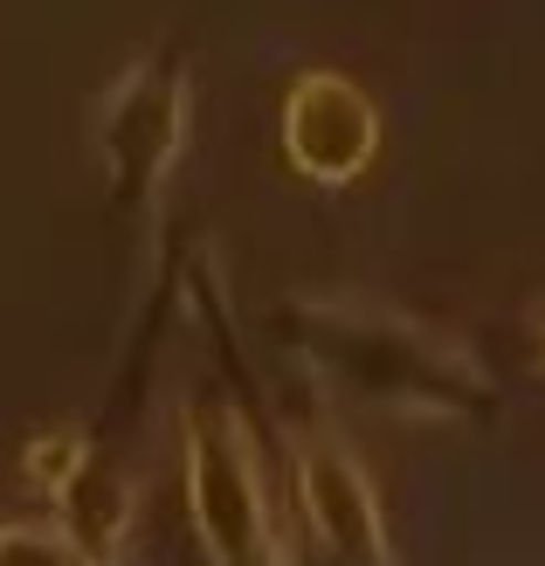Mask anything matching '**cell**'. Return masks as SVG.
Returning a JSON list of instances; mask_svg holds the SVG:
<instances>
[{"mask_svg":"<svg viewBox=\"0 0 545 566\" xmlns=\"http://www.w3.org/2000/svg\"><path fill=\"white\" fill-rule=\"evenodd\" d=\"M373 153H380V111L338 70H311L291 83L283 97V159L318 187H346L359 180Z\"/></svg>","mask_w":545,"mask_h":566,"instance_id":"277c9868","label":"cell"},{"mask_svg":"<svg viewBox=\"0 0 545 566\" xmlns=\"http://www.w3.org/2000/svg\"><path fill=\"white\" fill-rule=\"evenodd\" d=\"M180 463H187V504H193V532L208 566H291L270 525L263 463H255V442L242 436V421H228L221 408H193Z\"/></svg>","mask_w":545,"mask_h":566,"instance_id":"7a4b0ae2","label":"cell"},{"mask_svg":"<svg viewBox=\"0 0 545 566\" xmlns=\"http://www.w3.org/2000/svg\"><path fill=\"white\" fill-rule=\"evenodd\" d=\"M276 332L291 338L318 374L353 387L359 401H380V408H400V415H428V421H483L497 408V387L470 366V353H455L449 338H436L428 325L394 318V311L283 304Z\"/></svg>","mask_w":545,"mask_h":566,"instance_id":"6da1fadb","label":"cell"},{"mask_svg":"<svg viewBox=\"0 0 545 566\" xmlns=\"http://www.w3.org/2000/svg\"><path fill=\"white\" fill-rule=\"evenodd\" d=\"M297 504L304 525L332 559L346 566H387V539H380V497H373L366 470L353 463L346 442H304L297 449Z\"/></svg>","mask_w":545,"mask_h":566,"instance_id":"5b68a950","label":"cell"},{"mask_svg":"<svg viewBox=\"0 0 545 566\" xmlns=\"http://www.w3.org/2000/svg\"><path fill=\"white\" fill-rule=\"evenodd\" d=\"M83 457H91V442H83L76 429H49V436H35V442L21 449V476H28V484H42V491H55Z\"/></svg>","mask_w":545,"mask_h":566,"instance_id":"ba28073f","label":"cell"},{"mask_svg":"<svg viewBox=\"0 0 545 566\" xmlns=\"http://www.w3.org/2000/svg\"><path fill=\"white\" fill-rule=\"evenodd\" d=\"M0 566H97L63 525H0Z\"/></svg>","mask_w":545,"mask_h":566,"instance_id":"52a82bcc","label":"cell"},{"mask_svg":"<svg viewBox=\"0 0 545 566\" xmlns=\"http://www.w3.org/2000/svg\"><path fill=\"white\" fill-rule=\"evenodd\" d=\"M55 525L76 539V553H91L97 566H118V553L132 539V484L118 470L83 457L63 484H55Z\"/></svg>","mask_w":545,"mask_h":566,"instance_id":"8992f818","label":"cell"},{"mask_svg":"<svg viewBox=\"0 0 545 566\" xmlns=\"http://www.w3.org/2000/svg\"><path fill=\"white\" fill-rule=\"evenodd\" d=\"M187 138V76L180 63H138L104 91L97 111V159L111 180V201L146 214L159 201L166 174Z\"/></svg>","mask_w":545,"mask_h":566,"instance_id":"3957f363","label":"cell"},{"mask_svg":"<svg viewBox=\"0 0 545 566\" xmlns=\"http://www.w3.org/2000/svg\"><path fill=\"white\" fill-rule=\"evenodd\" d=\"M538 346H545V332H538Z\"/></svg>","mask_w":545,"mask_h":566,"instance_id":"9c48e42d","label":"cell"}]
</instances>
